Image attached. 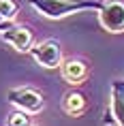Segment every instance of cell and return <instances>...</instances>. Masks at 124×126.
Listing matches in <instances>:
<instances>
[{
	"mask_svg": "<svg viewBox=\"0 0 124 126\" xmlns=\"http://www.w3.org/2000/svg\"><path fill=\"white\" fill-rule=\"evenodd\" d=\"M11 26H13V24H11V19L2 21V24H0V32H4V30H7V28H11Z\"/></svg>",
	"mask_w": 124,
	"mask_h": 126,
	"instance_id": "obj_11",
	"label": "cell"
},
{
	"mask_svg": "<svg viewBox=\"0 0 124 126\" xmlns=\"http://www.w3.org/2000/svg\"><path fill=\"white\" fill-rule=\"evenodd\" d=\"M109 111L118 126H124V79H113L111 83V103Z\"/></svg>",
	"mask_w": 124,
	"mask_h": 126,
	"instance_id": "obj_7",
	"label": "cell"
},
{
	"mask_svg": "<svg viewBox=\"0 0 124 126\" xmlns=\"http://www.w3.org/2000/svg\"><path fill=\"white\" fill-rule=\"evenodd\" d=\"M60 68H62V77H64L71 86H79V83L88 77V64H86L84 60H79V58L64 60V62L60 64Z\"/></svg>",
	"mask_w": 124,
	"mask_h": 126,
	"instance_id": "obj_6",
	"label": "cell"
},
{
	"mask_svg": "<svg viewBox=\"0 0 124 126\" xmlns=\"http://www.w3.org/2000/svg\"><path fill=\"white\" fill-rule=\"evenodd\" d=\"M62 109H64L69 115H79V113H84V109H86V96L81 92H69L64 96Z\"/></svg>",
	"mask_w": 124,
	"mask_h": 126,
	"instance_id": "obj_8",
	"label": "cell"
},
{
	"mask_svg": "<svg viewBox=\"0 0 124 126\" xmlns=\"http://www.w3.org/2000/svg\"><path fill=\"white\" fill-rule=\"evenodd\" d=\"M2 21H7V19H2V17H0V24H2Z\"/></svg>",
	"mask_w": 124,
	"mask_h": 126,
	"instance_id": "obj_12",
	"label": "cell"
},
{
	"mask_svg": "<svg viewBox=\"0 0 124 126\" xmlns=\"http://www.w3.org/2000/svg\"><path fill=\"white\" fill-rule=\"evenodd\" d=\"M32 122H30V113H26V111H15V113H11L9 115V120H7V126H30Z\"/></svg>",
	"mask_w": 124,
	"mask_h": 126,
	"instance_id": "obj_10",
	"label": "cell"
},
{
	"mask_svg": "<svg viewBox=\"0 0 124 126\" xmlns=\"http://www.w3.org/2000/svg\"><path fill=\"white\" fill-rule=\"evenodd\" d=\"M7 100L13 107H17V109H21L26 113H39V111H43V105H45L43 94L39 90H34V88H28V86H19V88L9 90Z\"/></svg>",
	"mask_w": 124,
	"mask_h": 126,
	"instance_id": "obj_2",
	"label": "cell"
},
{
	"mask_svg": "<svg viewBox=\"0 0 124 126\" xmlns=\"http://www.w3.org/2000/svg\"><path fill=\"white\" fill-rule=\"evenodd\" d=\"M17 11H19V7H17L15 0H0V17H2V19H11L13 21L15 17H17Z\"/></svg>",
	"mask_w": 124,
	"mask_h": 126,
	"instance_id": "obj_9",
	"label": "cell"
},
{
	"mask_svg": "<svg viewBox=\"0 0 124 126\" xmlns=\"http://www.w3.org/2000/svg\"><path fill=\"white\" fill-rule=\"evenodd\" d=\"M28 53L43 68H58L62 64V47L53 39H47V41H41L36 45H32Z\"/></svg>",
	"mask_w": 124,
	"mask_h": 126,
	"instance_id": "obj_3",
	"label": "cell"
},
{
	"mask_svg": "<svg viewBox=\"0 0 124 126\" xmlns=\"http://www.w3.org/2000/svg\"><path fill=\"white\" fill-rule=\"evenodd\" d=\"M34 11L49 19H62L66 15L81 13V11H101V0H28Z\"/></svg>",
	"mask_w": 124,
	"mask_h": 126,
	"instance_id": "obj_1",
	"label": "cell"
},
{
	"mask_svg": "<svg viewBox=\"0 0 124 126\" xmlns=\"http://www.w3.org/2000/svg\"><path fill=\"white\" fill-rule=\"evenodd\" d=\"M98 21L101 26L111 34L124 32V0H109L103 2L98 11Z\"/></svg>",
	"mask_w": 124,
	"mask_h": 126,
	"instance_id": "obj_4",
	"label": "cell"
},
{
	"mask_svg": "<svg viewBox=\"0 0 124 126\" xmlns=\"http://www.w3.org/2000/svg\"><path fill=\"white\" fill-rule=\"evenodd\" d=\"M0 39L21 53H28L30 47L34 45V32L28 26H11L4 32H0Z\"/></svg>",
	"mask_w": 124,
	"mask_h": 126,
	"instance_id": "obj_5",
	"label": "cell"
},
{
	"mask_svg": "<svg viewBox=\"0 0 124 126\" xmlns=\"http://www.w3.org/2000/svg\"><path fill=\"white\" fill-rule=\"evenodd\" d=\"M30 126H34V124H30Z\"/></svg>",
	"mask_w": 124,
	"mask_h": 126,
	"instance_id": "obj_13",
	"label": "cell"
}]
</instances>
